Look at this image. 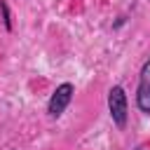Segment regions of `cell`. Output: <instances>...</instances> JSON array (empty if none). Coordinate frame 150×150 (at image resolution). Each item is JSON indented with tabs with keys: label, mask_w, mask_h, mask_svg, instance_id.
Masks as SVG:
<instances>
[{
	"label": "cell",
	"mask_w": 150,
	"mask_h": 150,
	"mask_svg": "<svg viewBox=\"0 0 150 150\" xmlns=\"http://www.w3.org/2000/svg\"><path fill=\"white\" fill-rule=\"evenodd\" d=\"M0 19H2V26L7 30H12V19H9V9H7V2L0 0Z\"/></svg>",
	"instance_id": "cell-4"
},
{
	"label": "cell",
	"mask_w": 150,
	"mask_h": 150,
	"mask_svg": "<svg viewBox=\"0 0 150 150\" xmlns=\"http://www.w3.org/2000/svg\"><path fill=\"white\" fill-rule=\"evenodd\" d=\"M136 105L141 112L150 115V59L143 63L141 68V77H138V89H136Z\"/></svg>",
	"instance_id": "cell-3"
},
{
	"label": "cell",
	"mask_w": 150,
	"mask_h": 150,
	"mask_svg": "<svg viewBox=\"0 0 150 150\" xmlns=\"http://www.w3.org/2000/svg\"><path fill=\"white\" fill-rule=\"evenodd\" d=\"M108 110H110V117L115 122L117 129H124L127 127V115H129V101H127V94L122 87H112L108 91Z\"/></svg>",
	"instance_id": "cell-1"
},
{
	"label": "cell",
	"mask_w": 150,
	"mask_h": 150,
	"mask_svg": "<svg viewBox=\"0 0 150 150\" xmlns=\"http://www.w3.org/2000/svg\"><path fill=\"white\" fill-rule=\"evenodd\" d=\"M73 94H75V87H73L70 82L59 84V87L54 89L49 103H47V115H49V117H61L63 110L68 108V103L73 101Z\"/></svg>",
	"instance_id": "cell-2"
},
{
	"label": "cell",
	"mask_w": 150,
	"mask_h": 150,
	"mask_svg": "<svg viewBox=\"0 0 150 150\" xmlns=\"http://www.w3.org/2000/svg\"><path fill=\"white\" fill-rule=\"evenodd\" d=\"M136 150H145V148H136Z\"/></svg>",
	"instance_id": "cell-5"
}]
</instances>
